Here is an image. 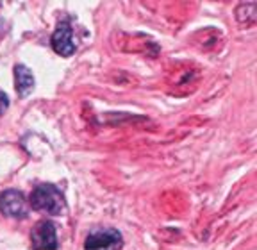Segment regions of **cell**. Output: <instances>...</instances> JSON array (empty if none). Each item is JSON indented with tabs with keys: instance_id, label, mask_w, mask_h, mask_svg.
Returning a JSON list of instances; mask_svg holds the SVG:
<instances>
[{
	"instance_id": "obj_1",
	"label": "cell",
	"mask_w": 257,
	"mask_h": 250,
	"mask_svg": "<svg viewBox=\"0 0 257 250\" xmlns=\"http://www.w3.org/2000/svg\"><path fill=\"white\" fill-rule=\"evenodd\" d=\"M31 207L41 213L57 216L66 209V200L54 184H38L31 193Z\"/></svg>"
},
{
	"instance_id": "obj_2",
	"label": "cell",
	"mask_w": 257,
	"mask_h": 250,
	"mask_svg": "<svg viewBox=\"0 0 257 250\" xmlns=\"http://www.w3.org/2000/svg\"><path fill=\"white\" fill-rule=\"evenodd\" d=\"M123 245L120 230L116 229H95L88 234L84 241V250H120Z\"/></svg>"
},
{
	"instance_id": "obj_3",
	"label": "cell",
	"mask_w": 257,
	"mask_h": 250,
	"mask_svg": "<svg viewBox=\"0 0 257 250\" xmlns=\"http://www.w3.org/2000/svg\"><path fill=\"white\" fill-rule=\"evenodd\" d=\"M31 241L34 250H56L59 245L56 225L50 220H40L31 230Z\"/></svg>"
},
{
	"instance_id": "obj_4",
	"label": "cell",
	"mask_w": 257,
	"mask_h": 250,
	"mask_svg": "<svg viewBox=\"0 0 257 250\" xmlns=\"http://www.w3.org/2000/svg\"><path fill=\"white\" fill-rule=\"evenodd\" d=\"M0 213L9 218H27L29 202L22 191L6 190L0 195Z\"/></svg>"
},
{
	"instance_id": "obj_5",
	"label": "cell",
	"mask_w": 257,
	"mask_h": 250,
	"mask_svg": "<svg viewBox=\"0 0 257 250\" xmlns=\"http://www.w3.org/2000/svg\"><path fill=\"white\" fill-rule=\"evenodd\" d=\"M52 49L56 54L63 57H70L75 52V41H73V33L68 22H61L52 34Z\"/></svg>"
},
{
	"instance_id": "obj_6",
	"label": "cell",
	"mask_w": 257,
	"mask_h": 250,
	"mask_svg": "<svg viewBox=\"0 0 257 250\" xmlns=\"http://www.w3.org/2000/svg\"><path fill=\"white\" fill-rule=\"evenodd\" d=\"M15 82L20 97H27V95L32 93V89H34V75L24 65L15 66Z\"/></svg>"
},
{
	"instance_id": "obj_7",
	"label": "cell",
	"mask_w": 257,
	"mask_h": 250,
	"mask_svg": "<svg viewBox=\"0 0 257 250\" xmlns=\"http://www.w3.org/2000/svg\"><path fill=\"white\" fill-rule=\"evenodd\" d=\"M8 107H9V97L4 91H0V116L8 111Z\"/></svg>"
}]
</instances>
